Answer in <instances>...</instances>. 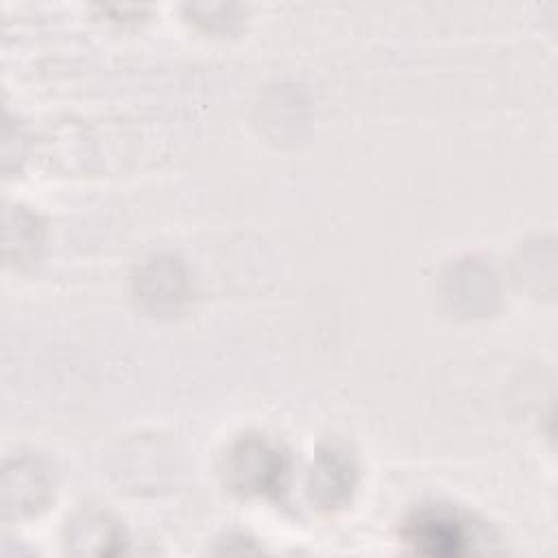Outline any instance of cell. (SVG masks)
Returning a JSON list of instances; mask_svg holds the SVG:
<instances>
[{"label":"cell","instance_id":"6da1fadb","mask_svg":"<svg viewBox=\"0 0 558 558\" xmlns=\"http://www.w3.org/2000/svg\"><path fill=\"white\" fill-rule=\"evenodd\" d=\"M288 475V456L259 436L240 438L227 453L225 480L240 495L275 497Z\"/></svg>","mask_w":558,"mask_h":558},{"label":"cell","instance_id":"7a4b0ae2","mask_svg":"<svg viewBox=\"0 0 558 558\" xmlns=\"http://www.w3.org/2000/svg\"><path fill=\"white\" fill-rule=\"evenodd\" d=\"M403 536L418 554L451 558L469 549L473 530L469 521L456 510L436 506L414 512L405 521Z\"/></svg>","mask_w":558,"mask_h":558},{"label":"cell","instance_id":"3957f363","mask_svg":"<svg viewBox=\"0 0 558 558\" xmlns=\"http://www.w3.org/2000/svg\"><path fill=\"white\" fill-rule=\"evenodd\" d=\"M355 466L353 460L338 447L318 451L310 473V493L320 508L342 506L353 490Z\"/></svg>","mask_w":558,"mask_h":558}]
</instances>
